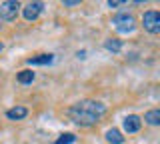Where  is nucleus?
<instances>
[{"mask_svg":"<svg viewBox=\"0 0 160 144\" xmlns=\"http://www.w3.org/2000/svg\"><path fill=\"white\" fill-rule=\"evenodd\" d=\"M104 112H106V106L96 100H80L68 108L70 120L76 122L78 126H94Z\"/></svg>","mask_w":160,"mask_h":144,"instance_id":"nucleus-1","label":"nucleus"},{"mask_svg":"<svg viewBox=\"0 0 160 144\" xmlns=\"http://www.w3.org/2000/svg\"><path fill=\"white\" fill-rule=\"evenodd\" d=\"M142 24H144V28H146L148 32L160 34V12H158V10H148V12H144Z\"/></svg>","mask_w":160,"mask_h":144,"instance_id":"nucleus-2","label":"nucleus"},{"mask_svg":"<svg viewBox=\"0 0 160 144\" xmlns=\"http://www.w3.org/2000/svg\"><path fill=\"white\" fill-rule=\"evenodd\" d=\"M112 24L116 26V30L118 32H132L134 30V16L132 14H128V12H122V14H118V16H114V20Z\"/></svg>","mask_w":160,"mask_h":144,"instance_id":"nucleus-3","label":"nucleus"},{"mask_svg":"<svg viewBox=\"0 0 160 144\" xmlns=\"http://www.w3.org/2000/svg\"><path fill=\"white\" fill-rule=\"evenodd\" d=\"M18 10H20V4L16 0H6V2L0 4V18L2 20H14Z\"/></svg>","mask_w":160,"mask_h":144,"instance_id":"nucleus-4","label":"nucleus"},{"mask_svg":"<svg viewBox=\"0 0 160 144\" xmlns=\"http://www.w3.org/2000/svg\"><path fill=\"white\" fill-rule=\"evenodd\" d=\"M42 8H44L42 2H28L26 6L22 8V14H24V18H26V20H36L38 14L42 12Z\"/></svg>","mask_w":160,"mask_h":144,"instance_id":"nucleus-5","label":"nucleus"},{"mask_svg":"<svg viewBox=\"0 0 160 144\" xmlns=\"http://www.w3.org/2000/svg\"><path fill=\"white\" fill-rule=\"evenodd\" d=\"M140 126H142V120H140V116H136V114H130V116L124 118V130L126 132H138Z\"/></svg>","mask_w":160,"mask_h":144,"instance_id":"nucleus-6","label":"nucleus"},{"mask_svg":"<svg viewBox=\"0 0 160 144\" xmlns=\"http://www.w3.org/2000/svg\"><path fill=\"white\" fill-rule=\"evenodd\" d=\"M26 114H28V110L24 106H14V108H10V110L6 112V118L8 120H22Z\"/></svg>","mask_w":160,"mask_h":144,"instance_id":"nucleus-7","label":"nucleus"},{"mask_svg":"<svg viewBox=\"0 0 160 144\" xmlns=\"http://www.w3.org/2000/svg\"><path fill=\"white\" fill-rule=\"evenodd\" d=\"M54 60L52 54H40V56H34V58H28V64H32V66H46Z\"/></svg>","mask_w":160,"mask_h":144,"instance_id":"nucleus-8","label":"nucleus"},{"mask_svg":"<svg viewBox=\"0 0 160 144\" xmlns=\"http://www.w3.org/2000/svg\"><path fill=\"white\" fill-rule=\"evenodd\" d=\"M106 140L112 142V144H122L124 142V136L120 134V130H116V128H110V130L106 132Z\"/></svg>","mask_w":160,"mask_h":144,"instance_id":"nucleus-9","label":"nucleus"},{"mask_svg":"<svg viewBox=\"0 0 160 144\" xmlns=\"http://www.w3.org/2000/svg\"><path fill=\"white\" fill-rule=\"evenodd\" d=\"M144 120H146L150 126H160V110H148L144 114Z\"/></svg>","mask_w":160,"mask_h":144,"instance_id":"nucleus-10","label":"nucleus"},{"mask_svg":"<svg viewBox=\"0 0 160 144\" xmlns=\"http://www.w3.org/2000/svg\"><path fill=\"white\" fill-rule=\"evenodd\" d=\"M16 78H18L20 84H28V82L34 80V72H32V70H22V72H18Z\"/></svg>","mask_w":160,"mask_h":144,"instance_id":"nucleus-11","label":"nucleus"},{"mask_svg":"<svg viewBox=\"0 0 160 144\" xmlns=\"http://www.w3.org/2000/svg\"><path fill=\"white\" fill-rule=\"evenodd\" d=\"M104 46H106L108 50H112V52H120V50H122V42L116 40V38H108V40L104 42Z\"/></svg>","mask_w":160,"mask_h":144,"instance_id":"nucleus-12","label":"nucleus"},{"mask_svg":"<svg viewBox=\"0 0 160 144\" xmlns=\"http://www.w3.org/2000/svg\"><path fill=\"white\" fill-rule=\"evenodd\" d=\"M74 140H76V136L68 132V134H62V136H60V138H58V140L54 142V144H72Z\"/></svg>","mask_w":160,"mask_h":144,"instance_id":"nucleus-13","label":"nucleus"},{"mask_svg":"<svg viewBox=\"0 0 160 144\" xmlns=\"http://www.w3.org/2000/svg\"><path fill=\"white\" fill-rule=\"evenodd\" d=\"M122 4H124L122 0H110V2H108V6L112 8V6H122Z\"/></svg>","mask_w":160,"mask_h":144,"instance_id":"nucleus-14","label":"nucleus"},{"mask_svg":"<svg viewBox=\"0 0 160 144\" xmlns=\"http://www.w3.org/2000/svg\"><path fill=\"white\" fill-rule=\"evenodd\" d=\"M78 0H66V2H64V6H78Z\"/></svg>","mask_w":160,"mask_h":144,"instance_id":"nucleus-15","label":"nucleus"},{"mask_svg":"<svg viewBox=\"0 0 160 144\" xmlns=\"http://www.w3.org/2000/svg\"><path fill=\"white\" fill-rule=\"evenodd\" d=\"M0 50H2V42H0Z\"/></svg>","mask_w":160,"mask_h":144,"instance_id":"nucleus-16","label":"nucleus"}]
</instances>
